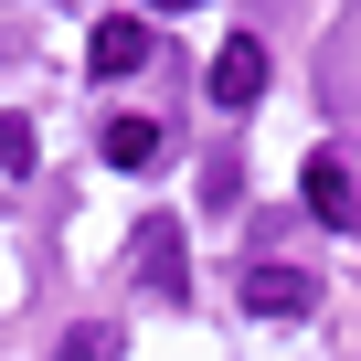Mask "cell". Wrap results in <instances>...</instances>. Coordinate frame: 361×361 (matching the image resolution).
Listing matches in <instances>:
<instances>
[{
  "instance_id": "cell-1",
  "label": "cell",
  "mask_w": 361,
  "mask_h": 361,
  "mask_svg": "<svg viewBox=\"0 0 361 361\" xmlns=\"http://www.w3.org/2000/svg\"><path fill=\"white\" fill-rule=\"evenodd\" d=\"M128 266H138V287H149L159 308H180V298H192V276H180V224H170V213H138Z\"/></svg>"
},
{
  "instance_id": "cell-2",
  "label": "cell",
  "mask_w": 361,
  "mask_h": 361,
  "mask_svg": "<svg viewBox=\"0 0 361 361\" xmlns=\"http://www.w3.org/2000/svg\"><path fill=\"white\" fill-rule=\"evenodd\" d=\"M298 192H308L319 224H361V192H350V159H340V149H319V159L298 170Z\"/></svg>"
},
{
  "instance_id": "cell-3",
  "label": "cell",
  "mask_w": 361,
  "mask_h": 361,
  "mask_svg": "<svg viewBox=\"0 0 361 361\" xmlns=\"http://www.w3.org/2000/svg\"><path fill=\"white\" fill-rule=\"evenodd\" d=\"M255 96H266V43L234 32V43L213 54V106H255Z\"/></svg>"
},
{
  "instance_id": "cell-4",
  "label": "cell",
  "mask_w": 361,
  "mask_h": 361,
  "mask_svg": "<svg viewBox=\"0 0 361 361\" xmlns=\"http://www.w3.org/2000/svg\"><path fill=\"white\" fill-rule=\"evenodd\" d=\"M138 64H149V22H96L85 75H106V85H117V75H138Z\"/></svg>"
},
{
  "instance_id": "cell-5",
  "label": "cell",
  "mask_w": 361,
  "mask_h": 361,
  "mask_svg": "<svg viewBox=\"0 0 361 361\" xmlns=\"http://www.w3.org/2000/svg\"><path fill=\"white\" fill-rule=\"evenodd\" d=\"M308 298H319V287H308L298 266H255V276H245V308H266V319H298Z\"/></svg>"
},
{
  "instance_id": "cell-6",
  "label": "cell",
  "mask_w": 361,
  "mask_h": 361,
  "mask_svg": "<svg viewBox=\"0 0 361 361\" xmlns=\"http://www.w3.org/2000/svg\"><path fill=\"white\" fill-rule=\"evenodd\" d=\"M159 159V117H106V170H149Z\"/></svg>"
},
{
  "instance_id": "cell-7",
  "label": "cell",
  "mask_w": 361,
  "mask_h": 361,
  "mask_svg": "<svg viewBox=\"0 0 361 361\" xmlns=\"http://www.w3.org/2000/svg\"><path fill=\"white\" fill-rule=\"evenodd\" d=\"M32 159H43V138H32V117H0V170H11V180H22Z\"/></svg>"
},
{
  "instance_id": "cell-8",
  "label": "cell",
  "mask_w": 361,
  "mask_h": 361,
  "mask_svg": "<svg viewBox=\"0 0 361 361\" xmlns=\"http://www.w3.org/2000/svg\"><path fill=\"white\" fill-rule=\"evenodd\" d=\"M64 361H117V329H106V319H85V329L64 340Z\"/></svg>"
},
{
  "instance_id": "cell-9",
  "label": "cell",
  "mask_w": 361,
  "mask_h": 361,
  "mask_svg": "<svg viewBox=\"0 0 361 361\" xmlns=\"http://www.w3.org/2000/svg\"><path fill=\"white\" fill-rule=\"evenodd\" d=\"M149 11H202V0H149Z\"/></svg>"
}]
</instances>
